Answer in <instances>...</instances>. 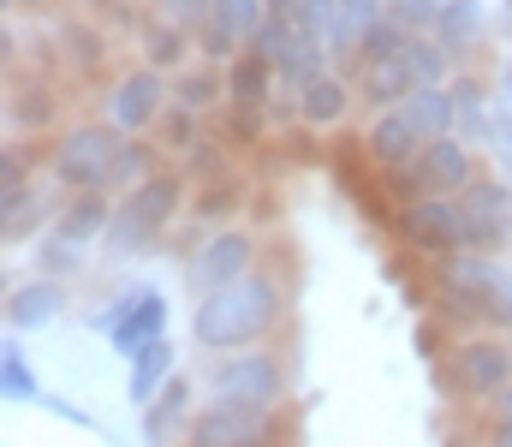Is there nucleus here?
Masks as SVG:
<instances>
[{"label": "nucleus", "instance_id": "nucleus-15", "mask_svg": "<svg viewBox=\"0 0 512 447\" xmlns=\"http://www.w3.org/2000/svg\"><path fill=\"white\" fill-rule=\"evenodd\" d=\"M405 42H411V36H405ZM405 42H399L393 54L358 60V78H352V84H358V96H364L370 108H382V114H387V108H399L405 96H417V90H423V78H417V66H411V48H405Z\"/></svg>", "mask_w": 512, "mask_h": 447}, {"label": "nucleus", "instance_id": "nucleus-25", "mask_svg": "<svg viewBox=\"0 0 512 447\" xmlns=\"http://www.w3.org/2000/svg\"><path fill=\"white\" fill-rule=\"evenodd\" d=\"M274 84H280L274 66H268L262 54H251V48L227 66V102H233V108H268V102H274Z\"/></svg>", "mask_w": 512, "mask_h": 447}, {"label": "nucleus", "instance_id": "nucleus-33", "mask_svg": "<svg viewBox=\"0 0 512 447\" xmlns=\"http://www.w3.org/2000/svg\"><path fill=\"white\" fill-rule=\"evenodd\" d=\"M48 114H54V102H48V90H42V84H24V90H12V126L36 132V126H48Z\"/></svg>", "mask_w": 512, "mask_h": 447}, {"label": "nucleus", "instance_id": "nucleus-44", "mask_svg": "<svg viewBox=\"0 0 512 447\" xmlns=\"http://www.w3.org/2000/svg\"><path fill=\"white\" fill-rule=\"evenodd\" d=\"M441 447H489L477 430H453V436H441Z\"/></svg>", "mask_w": 512, "mask_h": 447}, {"label": "nucleus", "instance_id": "nucleus-22", "mask_svg": "<svg viewBox=\"0 0 512 447\" xmlns=\"http://www.w3.org/2000/svg\"><path fill=\"white\" fill-rule=\"evenodd\" d=\"M173 376H179V364H173V340H155V346H143V352L131 358V370H126V400L137 406V412H149Z\"/></svg>", "mask_w": 512, "mask_h": 447}, {"label": "nucleus", "instance_id": "nucleus-14", "mask_svg": "<svg viewBox=\"0 0 512 447\" xmlns=\"http://www.w3.org/2000/svg\"><path fill=\"white\" fill-rule=\"evenodd\" d=\"M459 209H465V221H471V239H477V251H507L512 245V179H477L465 197H459Z\"/></svg>", "mask_w": 512, "mask_h": 447}, {"label": "nucleus", "instance_id": "nucleus-45", "mask_svg": "<svg viewBox=\"0 0 512 447\" xmlns=\"http://www.w3.org/2000/svg\"><path fill=\"white\" fill-rule=\"evenodd\" d=\"M501 36H512V0H501Z\"/></svg>", "mask_w": 512, "mask_h": 447}, {"label": "nucleus", "instance_id": "nucleus-1", "mask_svg": "<svg viewBox=\"0 0 512 447\" xmlns=\"http://www.w3.org/2000/svg\"><path fill=\"white\" fill-rule=\"evenodd\" d=\"M286 310H292L286 275H274V269L262 263V269L245 275V281H233V287H221V293L197 298V310H191V340H197L209 358L256 352V346H268V340L286 328Z\"/></svg>", "mask_w": 512, "mask_h": 447}, {"label": "nucleus", "instance_id": "nucleus-42", "mask_svg": "<svg viewBox=\"0 0 512 447\" xmlns=\"http://www.w3.org/2000/svg\"><path fill=\"white\" fill-rule=\"evenodd\" d=\"M417 352H423V358H435V352H441V328H429V322H423V328H417Z\"/></svg>", "mask_w": 512, "mask_h": 447}, {"label": "nucleus", "instance_id": "nucleus-27", "mask_svg": "<svg viewBox=\"0 0 512 447\" xmlns=\"http://www.w3.org/2000/svg\"><path fill=\"white\" fill-rule=\"evenodd\" d=\"M227 108V66H185L173 72V108L203 114V108Z\"/></svg>", "mask_w": 512, "mask_h": 447}, {"label": "nucleus", "instance_id": "nucleus-4", "mask_svg": "<svg viewBox=\"0 0 512 447\" xmlns=\"http://www.w3.org/2000/svg\"><path fill=\"white\" fill-rule=\"evenodd\" d=\"M126 132L108 126V120H84V126H66L54 144H48V173L54 185L72 197V191H108L114 197V179H120V155H126Z\"/></svg>", "mask_w": 512, "mask_h": 447}, {"label": "nucleus", "instance_id": "nucleus-34", "mask_svg": "<svg viewBox=\"0 0 512 447\" xmlns=\"http://www.w3.org/2000/svg\"><path fill=\"white\" fill-rule=\"evenodd\" d=\"M191 173H203V185L233 179V173H227V149H221V144H197L191 155H185V179H191Z\"/></svg>", "mask_w": 512, "mask_h": 447}, {"label": "nucleus", "instance_id": "nucleus-16", "mask_svg": "<svg viewBox=\"0 0 512 447\" xmlns=\"http://www.w3.org/2000/svg\"><path fill=\"white\" fill-rule=\"evenodd\" d=\"M447 96H453V138H465L471 149H489V138H495V84H483L477 72H453Z\"/></svg>", "mask_w": 512, "mask_h": 447}, {"label": "nucleus", "instance_id": "nucleus-46", "mask_svg": "<svg viewBox=\"0 0 512 447\" xmlns=\"http://www.w3.org/2000/svg\"><path fill=\"white\" fill-rule=\"evenodd\" d=\"M6 6H48V0H6Z\"/></svg>", "mask_w": 512, "mask_h": 447}, {"label": "nucleus", "instance_id": "nucleus-41", "mask_svg": "<svg viewBox=\"0 0 512 447\" xmlns=\"http://www.w3.org/2000/svg\"><path fill=\"white\" fill-rule=\"evenodd\" d=\"M42 412H54V418H60V424H72V430H96V418H90L78 400H66V394H48V400H42Z\"/></svg>", "mask_w": 512, "mask_h": 447}, {"label": "nucleus", "instance_id": "nucleus-40", "mask_svg": "<svg viewBox=\"0 0 512 447\" xmlns=\"http://www.w3.org/2000/svg\"><path fill=\"white\" fill-rule=\"evenodd\" d=\"M155 6H161V18H173V24H185V30H191V24H197V30L209 24V0H155Z\"/></svg>", "mask_w": 512, "mask_h": 447}, {"label": "nucleus", "instance_id": "nucleus-38", "mask_svg": "<svg viewBox=\"0 0 512 447\" xmlns=\"http://www.w3.org/2000/svg\"><path fill=\"white\" fill-rule=\"evenodd\" d=\"M489 155H495V167L512 179V102L495 96V138H489Z\"/></svg>", "mask_w": 512, "mask_h": 447}, {"label": "nucleus", "instance_id": "nucleus-30", "mask_svg": "<svg viewBox=\"0 0 512 447\" xmlns=\"http://www.w3.org/2000/svg\"><path fill=\"white\" fill-rule=\"evenodd\" d=\"M36 257H42V275H48V281H66V275L84 269V245H72V239H60V233H48Z\"/></svg>", "mask_w": 512, "mask_h": 447}, {"label": "nucleus", "instance_id": "nucleus-39", "mask_svg": "<svg viewBox=\"0 0 512 447\" xmlns=\"http://www.w3.org/2000/svg\"><path fill=\"white\" fill-rule=\"evenodd\" d=\"M30 185V149H18V138L0 149V191H24Z\"/></svg>", "mask_w": 512, "mask_h": 447}, {"label": "nucleus", "instance_id": "nucleus-6", "mask_svg": "<svg viewBox=\"0 0 512 447\" xmlns=\"http://www.w3.org/2000/svg\"><path fill=\"white\" fill-rule=\"evenodd\" d=\"M387 227H393V239H399L411 257H429V263H447V257H459V251H477L459 197H417V203L393 209Z\"/></svg>", "mask_w": 512, "mask_h": 447}, {"label": "nucleus", "instance_id": "nucleus-23", "mask_svg": "<svg viewBox=\"0 0 512 447\" xmlns=\"http://www.w3.org/2000/svg\"><path fill=\"white\" fill-rule=\"evenodd\" d=\"M346 114H352V84H346L340 72H322L316 84L298 90V120H304L310 132H328V126H340Z\"/></svg>", "mask_w": 512, "mask_h": 447}, {"label": "nucleus", "instance_id": "nucleus-11", "mask_svg": "<svg viewBox=\"0 0 512 447\" xmlns=\"http://www.w3.org/2000/svg\"><path fill=\"white\" fill-rule=\"evenodd\" d=\"M167 96H173V78H167V72H155V66H131V72H120V78L102 90L108 126H120L126 138H143L149 126H161Z\"/></svg>", "mask_w": 512, "mask_h": 447}, {"label": "nucleus", "instance_id": "nucleus-24", "mask_svg": "<svg viewBox=\"0 0 512 447\" xmlns=\"http://www.w3.org/2000/svg\"><path fill=\"white\" fill-rule=\"evenodd\" d=\"M137 42H143V66H155V72H185V54L197 48V30H185V24H173V18H149L143 30H137Z\"/></svg>", "mask_w": 512, "mask_h": 447}, {"label": "nucleus", "instance_id": "nucleus-37", "mask_svg": "<svg viewBox=\"0 0 512 447\" xmlns=\"http://www.w3.org/2000/svg\"><path fill=\"white\" fill-rule=\"evenodd\" d=\"M483 442L489 447H512V388L495 400V406H483Z\"/></svg>", "mask_w": 512, "mask_h": 447}, {"label": "nucleus", "instance_id": "nucleus-31", "mask_svg": "<svg viewBox=\"0 0 512 447\" xmlns=\"http://www.w3.org/2000/svg\"><path fill=\"white\" fill-rule=\"evenodd\" d=\"M441 6H447V0H387V18H393L399 30H411V36H429L435 18H441Z\"/></svg>", "mask_w": 512, "mask_h": 447}, {"label": "nucleus", "instance_id": "nucleus-43", "mask_svg": "<svg viewBox=\"0 0 512 447\" xmlns=\"http://www.w3.org/2000/svg\"><path fill=\"white\" fill-rule=\"evenodd\" d=\"M495 96H501V102H512V54L501 60V72H495Z\"/></svg>", "mask_w": 512, "mask_h": 447}, {"label": "nucleus", "instance_id": "nucleus-32", "mask_svg": "<svg viewBox=\"0 0 512 447\" xmlns=\"http://www.w3.org/2000/svg\"><path fill=\"white\" fill-rule=\"evenodd\" d=\"M221 126H227V144H239V149H251L262 144V126H268V108H221Z\"/></svg>", "mask_w": 512, "mask_h": 447}, {"label": "nucleus", "instance_id": "nucleus-29", "mask_svg": "<svg viewBox=\"0 0 512 447\" xmlns=\"http://www.w3.org/2000/svg\"><path fill=\"white\" fill-rule=\"evenodd\" d=\"M209 18L221 30H233L239 42H251L256 30L268 24V0H209Z\"/></svg>", "mask_w": 512, "mask_h": 447}, {"label": "nucleus", "instance_id": "nucleus-9", "mask_svg": "<svg viewBox=\"0 0 512 447\" xmlns=\"http://www.w3.org/2000/svg\"><path fill=\"white\" fill-rule=\"evenodd\" d=\"M256 269H262V239L245 233V227H215V233H203V239L185 251V281H191L197 298L221 293V287L245 281Z\"/></svg>", "mask_w": 512, "mask_h": 447}, {"label": "nucleus", "instance_id": "nucleus-7", "mask_svg": "<svg viewBox=\"0 0 512 447\" xmlns=\"http://www.w3.org/2000/svg\"><path fill=\"white\" fill-rule=\"evenodd\" d=\"M447 382L471 406H495L512 388V340L507 334H459L447 340Z\"/></svg>", "mask_w": 512, "mask_h": 447}, {"label": "nucleus", "instance_id": "nucleus-20", "mask_svg": "<svg viewBox=\"0 0 512 447\" xmlns=\"http://www.w3.org/2000/svg\"><path fill=\"white\" fill-rule=\"evenodd\" d=\"M108 227H114V197L108 191H72L54 209V227L48 233L72 239V245H96V239H108Z\"/></svg>", "mask_w": 512, "mask_h": 447}, {"label": "nucleus", "instance_id": "nucleus-10", "mask_svg": "<svg viewBox=\"0 0 512 447\" xmlns=\"http://www.w3.org/2000/svg\"><path fill=\"white\" fill-rule=\"evenodd\" d=\"M292 424L280 412H251V406H221L203 400L197 418L185 424V447H286Z\"/></svg>", "mask_w": 512, "mask_h": 447}, {"label": "nucleus", "instance_id": "nucleus-36", "mask_svg": "<svg viewBox=\"0 0 512 447\" xmlns=\"http://www.w3.org/2000/svg\"><path fill=\"white\" fill-rule=\"evenodd\" d=\"M245 197V185L239 179H221V185H203V197H197V221H215V215H227L233 203Z\"/></svg>", "mask_w": 512, "mask_h": 447}, {"label": "nucleus", "instance_id": "nucleus-17", "mask_svg": "<svg viewBox=\"0 0 512 447\" xmlns=\"http://www.w3.org/2000/svg\"><path fill=\"white\" fill-rule=\"evenodd\" d=\"M429 36L447 48V60H471V54H483V42L495 36V12H489L483 0H447Z\"/></svg>", "mask_w": 512, "mask_h": 447}, {"label": "nucleus", "instance_id": "nucleus-18", "mask_svg": "<svg viewBox=\"0 0 512 447\" xmlns=\"http://www.w3.org/2000/svg\"><path fill=\"white\" fill-rule=\"evenodd\" d=\"M66 304H72V293H66V281H24V287H12L6 293V328L12 334H36V328H54L60 316H66Z\"/></svg>", "mask_w": 512, "mask_h": 447}, {"label": "nucleus", "instance_id": "nucleus-3", "mask_svg": "<svg viewBox=\"0 0 512 447\" xmlns=\"http://www.w3.org/2000/svg\"><path fill=\"white\" fill-rule=\"evenodd\" d=\"M179 209H185V173L161 167V173L143 179L137 191L114 197V227H108L102 245H108L114 257H149V251L167 239V227L179 221Z\"/></svg>", "mask_w": 512, "mask_h": 447}, {"label": "nucleus", "instance_id": "nucleus-13", "mask_svg": "<svg viewBox=\"0 0 512 447\" xmlns=\"http://www.w3.org/2000/svg\"><path fill=\"white\" fill-rule=\"evenodd\" d=\"M417 185H423V197H465L477 179H483V167H477V149L465 144V138H435V144L417 155Z\"/></svg>", "mask_w": 512, "mask_h": 447}, {"label": "nucleus", "instance_id": "nucleus-2", "mask_svg": "<svg viewBox=\"0 0 512 447\" xmlns=\"http://www.w3.org/2000/svg\"><path fill=\"white\" fill-rule=\"evenodd\" d=\"M435 298L453 310L471 334H507L512 340V269L495 251H459L435 263Z\"/></svg>", "mask_w": 512, "mask_h": 447}, {"label": "nucleus", "instance_id": "nucleus-19", "mask_svg": "<svg viewBox=\"0 0 512 447\" xmlns=\"http://www.w3.org/2000/svg\"><path fill=\"white\" fill-rule=\"evenodd\" d=\"M423 138L411 132V120L399 114V108H387L370 120V132H364V155L382 167V173H405V167H417V155H423Z\"/></svg>", "mask_w": 512, "mask_h": 447}, {"label": "nucleus", "instance_id": "nucleus-26", "mask_svg": "<svg viewBox=\"0 0 512 447\" xmlns=\"http://www.w3.org/2000/svg\"><path fill=\"white\" fill-rule=\"evenodd\" d=\"M0 394H6V406H42V400H48L18 334H6V346H0Z\"/></svg>", "mask_w": 512, "mask_h": 447}, {"label": "nucleus", "instance_id": "nucleus-35", "mask_svg": "<svg viewBox=\"0 0 512 447\" xmlns=\"http://www.w3.org/2000/svg\"><path fill=\"white\" fill-rule=\"evenodd\" d=\"M155 138H161V144H167V149H179V155H191V149L203 144L185 108H173V114H161V132H155Z\"/></svg>", "mask_w": 512, "mask_h": 447}, {"label": "nucleus", "instance_id": "nucleus-28", "mask_svg": "<svg viewBox=\"0 0 512 447\" xmlns=\"http://www.w3.org/2000/svg\"><path fill=\"white\" fill-rule=\"evenodd\" d=\"M36 221H42L36 185H24V191H0V239H6V245L30 239V233H36Z\"/></svg>", "mask_w": 512, "mask_h": 447}, {"label": "nucleus", "instance_id": "nucleus-8", "mask_svg": "<svg viewBox=\"0 0 512 447\" xmlns=\"http://www.w3.org/2000/svg\"><path fill=\"white\" fill-rule=\"evenodd\" d=\"M90 328H96V334H102V340H108V346L131 364L143 346L167 340V293H161V287L131 281V287H120V293L90 316Z\"/></svg>", "mask_w": 512, "mask_h": 447}, {"label": "nucleus", "instance_id": "nucleus-5", "mask_svg": "<svg viewBox=\"0 0 512 447\" xmlns=\"http://www.w3.org/2000/svg\"><path fill=\"white\" fill-rule=\"evenodd\" d=\"M209 400L221 406H251V412H280L286 394H292V364L274 352V346H256V352H227L209 364Z\"/></svg>", "mask_w": 512, "mask_h": 447}, {"label": "nucleus", "instance_id": "nucleus-21", "mask_svg": "<svg viewBox=\"0 0 512 447\" xmlns=\"http://www.w3.org/2000/svg\"><path fill=\"white\" fill-rule=\"evenodd\" d=\"M191 418H197V412H191V376L179 370V376L161 388V400L143 412V442H149V447H167L173 436L185 442V424H191Z\"/></svg>", "mask_w": 512, "mask_h": 447}, {"label": "nucleus", "instance_id": "nucleus-12", "mask_svg": "<svg viewBox=\"0 0 512 447\" xmlns=\"http://www.w3.org/2000/svg\"><path fill=\"white\" fill-rule=\"evenodd\" d=\"M387 18V0H310V30L328 42V54H352L364 48V36Z\"/></svg>", "mask_w": 512, "mask_h": 447}]
</instances>
